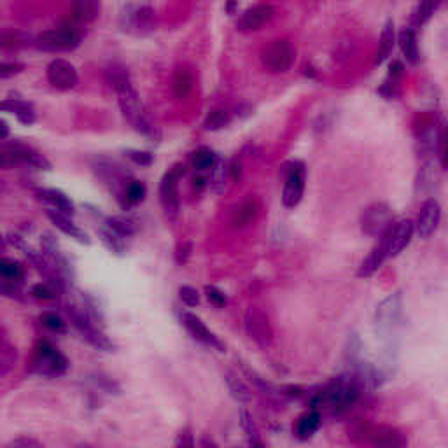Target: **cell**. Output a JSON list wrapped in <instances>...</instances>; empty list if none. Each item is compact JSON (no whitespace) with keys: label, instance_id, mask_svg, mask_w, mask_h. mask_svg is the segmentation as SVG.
Returning a JSON list of instances; mask_svg holds the SVG:
<instances>
[{"label":"cell","instance_id":"46","mask_svg":"<svg viewBox=\"0 0 448 448\" xmlns=\"http://www.w3.org/2000/svg\"><path fill=\"white\" fill-rule=\"evenodd\" d=\"M32 296L37 300H44V301H49V300H55L56 298V292L53 291L51 287H49L48 284H36L32 287Z\"/></svg>","mask_w":448,"mask_h":448},{"label":"cell","instance_id":"11","mask_svg":"<svg viewBox=\"0 0 448 448\" xmlns=\"http://www.w3.org/2000/svg\"><path fill=\"white\" fill-rule=\"evenodd\" d=\"M245 331L250 340L258 343L261 349H268L273 342L272 324L268 315L261 312L260 308H249L245 314Z\"/></svg>","mask_w":448,"mask_h":448},{"label":"cell","instance_id":"5","mask_svg":"<svg viewBox=\"0 0 448 448\" xmlns=\"http://www.w3.org/2000/svg\"><path fill=\"white\" fill-rule=\"evenodd\" d=\"M0 165L2 168H11L14 165H30L37 170H51V163L44 154L37 153L30 146L21 142H4L0 148Z\"/></svg>","mask_w":448,"mask_h":448},{"label":"cell","instance_id":"28","mask_svg":"<svg viewBox=\"0 0 448 448\" xmlns=\"http://www.w3.org/2000/svg\"><path fill=\"white\" fill-rule=\"evenodd\" d=\"M240 426L247 436L249 448H266L265 442H263V438H261L260 427H258V424L254 422L253 415H250L249 412H245V410L240 412Z\"/></svg>","mask_w":448,"mask_h":448},{"label":"cell","instance_id":"15","mask_svg":"<svg viewBox=\"0 0 448 448\" xmlns=\"http://www.w3.org/2000/svg\"><path fill=\"white\" fill-rule=\"evenodd\" d=\"M48 81L56 90H71L77 84L76 67L63 58H55L48 65Z\"/></svg>","mask_w":448,"mask_h":448},{"label":"cell","instance_id":"22","mask_svg":"<svg viewBox=\"0 0 448 448\" xmlns=\"http://www.w3.org/2000/svg\"><path fill=\"white\" fill-rule=\"evenodd\" d=\"M258 214H260V203H258V200L249 198L245 202H242L237 207V210L233 212L231 224H233V228H245L256 221Z\"/></svg>","mask_w":448,"mask_h":448},{"label":"cell","instance_id":"57","mask_svg":"<svg viewBox=\"0 0 448 448\" xmlns=\"http://www.w3.org/2000/svg\"><path fill=\"white\" fill-rule=\"evenodd\" d=\"M76 448H91V445H88V443H81V445H77Z\"/></svg>","mask_w":448,"mask_h":448},{"label":"cell","instance_id":"12","mask_svg":"<svg viewBox=\"0 0 448 448\" xmlns=\"http://www.w3.org/2000/svg\"><path fill=\"white\" fill-rule=\"evenodd\" d=\"M413 231H415V223L410 221V219H403V221L389 228L387 233L382 238L387 258H396L397 254L403 253L404 247L412 242Z\"/></svg>","mask_w":448,"mask_h":448},{"label":"cell","instance_id":"2","mask_svg":"<svg viewBox=\"0 0 448 448\" xmlns=\"http://www.w3.org/2000/svg\"><path fill=\"white\" fill-rule=\"evenodd\" d=\"M359 397V385L352 378L340 377L335 378L322 392L314 399V410L319 407L327 408V410H345L350 404H354Z\"/></svg>","mask_w":448,"mask_h":448},{"label":"cell","instance_id":"47","mask_svg":"<svg viewBox=\"0 0 448 448\" xmlns=\"http://www.w3.org/2000/svg\"><path fill=\"white\" fill-rule=\"evenodd\" d=\"M14 357H16L14 350L11 349L9 343L4 342L2 343V375H6L7 372H9L11 366L14 365Z\"/></svg>","mask_w":448,"mask_h":448},{"label":"cell","instance_id":"8","mask_svg":"<svg viewBox=\"0 0 448 448\" xmlns=\"http://www.w3.org/2000/svg\"><path fill=\"white\" fill-rule=\"evenodd\" d=\"M292 60H295V51H292V46L285 39H277L272 44L266 46L261 53L263 65L270 72H275V74L289 71Z\"/></svg>","mask_w":448,"mask_h":448},{"label":"cell","instance_id":"6","mask_svg":"<svg viewBox=\"0 0 448 448\" xmlns=\"http://www.w3.org/2000/svg\"><path fill=\"white\" fill-rule=\"evenodd\" d=\"M401 317H403V298H401V292H394L378 305L375 322L384 338H392V335H396V330L399 327Z\"/></svg>","mask_w":448,"mask_h":448},{"label":"cell","instance_id":"3","mask_svg":"<svg viewBox=\"0 0 448 448\" xmlns=\"http://www.w3.org/2000/svg\"><path fill=\"white\" fill-rule=\"evenodd\" d=\"M83 34L81 29L77 26L76 21L65 23V25L58 26V29L48 30V32H42L36 41L34 46L37 49L49 53H61V51H71L79 46Z\"/></svg>","mask_w":448,"mask_h":448},{"label":"cell","instance_id":"27","mask_svg":"<svg viewBox=\"0 0 448 448\" xmlns=\"http://www.w3.org/2000/svg\"><path fill=\"white\" fill-rule=\"evenodd\" d=\"M98 13L100 2H95V0H79V2H76L74 7H72V21H76L77 25H79V23L93 21V19L98 16Z\"/></svg>","mask_w":448,"mask_h":448},{"label":"cell","instance_id":"38","mask_svg":"<svg viewBox=\"0 0 448 448\" xmlns=\"http://www.w3.org/2000/svg\"><path fill=\"white\" fill-rule=\"evenodd\" d=\"M106 224L111 228V230H114L116 233L121 235V237H125V238L131 237V235H135V231H137V224L128 218H123V215H114V218H109L106 221Z\"/></svg>","mask_w":448,"mask_h":448},{"label":"cell","instance_id":"49","mask_svg":"<svg viewBox=\"0 0 448 448\" xmlns=\"http://www.w3.org/2000/svg\"><path fill=\"white\" fill-rule=\"evenodd\" d=\"M19 285L21 284H14V282L2 280V285H0V289H2V295L7 296V298L19 300L21 298V289H19Z\"/></svg>","mask_w":448,"mask_h":448},{"label":"cell","instance_id":"13","mask_svg":"<svg viewBox=\"0 0 448 448\" xmlns=\"http://www.w3.org/2000/svg\"><path fill=\"white\" fill-rule=\"evenodd\" d=\"M305 189V170L300 163H291V168L285 172V184L282 191V203L285 207H296L303 198Z\"/></svg>","mask_w":448,"mask_h":448},{"label":"cell","instance_id":"9","mask_svg":"<svg viewBox=\"0 0 448 448\" xmlns=\"http://www.w3.org/2000/svg\"><path fill=\"white\" fill-rule=\"evenodd\" d=\"M184 173V165L177 163L163 175L160 184V202L163 205L165 212L170 218H175L179 212V191H177V183L180 175Z\"/></svg>","mask_w":448,"mask_h":448},{"label":"cell","instance_id":"29","mask_svg":"<svg viewBox=\"0 0 448 448\" xmlns=\"http://www.w3.org/2000/svg\"><path fill=\"white\" fill-rule=\"evenodd\" d=\"M399 48L403 56L407 58L410 63H417L419 60V46H417V37H415V30L410 29V26H404L399 34Z\"/></svg>","mask_w":448,"mask_h":448},{"label":"cell","instance_id":"39","mask_svg":"<svg viewBox=\"0 0 448 448\" xmlns=\"http://www.w3.org/2000/svg\"><path fill=\"white\" fill-rule=\"evenodd\" d=\"M231 121V116L230 112H226L224 109H214L208 112V116L205 118V128L210 130V131H218L224 128V126L230 125Z\"/></svg>","mask_w":448,"mask_h":448},{"label":"cell","instance_id":"36","mask_svg":"<svg viewBox=\"0 0 448 448\" xmlns=\"http://www.w3.org/2000/svg\"><path fill=\"white\" fill-rule=\"evenodd\" d=\"M224 380H226L228 389H230L231 396H233L235 399L238 401V403H249L250 397H253V394H250L249 387L243 384V382L237 377V375L226 373L224 375Z\"/></svg>","mask_w":448,"mask_h":448},{"label":"cell","instance_id":"42","mask_svg":"<svg viewBox=\"0 0 448 448\" xmlns=\"http://www.w3.org/2000/svg\"><path fill=\"white\" fill-rule=\"evenodd\" d=\"M205 296L215 308H223L228 305L226 295H224L221 289L215 287V285H205Z\"/></svg>","mask_w":448,"mask_h":448},{"label":"cell","instance_id":"30","mask_svg":"<svg viewBox=\"0 0 448 448\" xmlns=\"http://www.w3.org/2000/svg\"><path fill=\"white\" fill-rule=\"evenodd\" d=\"M98 235H100V240H102L103 245H106L111 253L118 254V256H123V254L126 253L125 237H121V235L116 233L114 230H111L107 224H103V226L100 228Z\"/></svg>","mask_w":448,"mask_h":448},{"label":"cell","instance_id":"26","mask_svg":"<svg viewBox=\"0 0 448 448\" xmlns=\"http://www.w3.org/2000/svg\"><path fill=\"white\" fill-rule=\"evenodd\" d=\"M403 77V65L399 61H392L391 68H389V74L385 77L384 84L380 86L382 96H385L387 100L396 98L399 93V81Z\"/></svg>","mask_w":448,"mask_h":448},{"label":"cell","instance_id":"51","mask_svg":"<svg viewBox=\"0 0 448 448\" xmlns=\"http://www.w3.org/2000/svg\"><path fill=\"white\" fill-rule=\"evenodd\" d=\"M177 263H179V265H184V263H186L188 260H189V256H191V243H183V245L179 247V249H177Z\"/></svg>","mask_w":448,"mask_h":448},{"label":"cell","instance_id":"52","mask_svg":"<svg viewBox=\"0 0 448 448\" xmlns=\"http://www.w3.org/2000/svg\"><path fill=\"white\" fill-rule=\"evenodd\" d=\"M230 177L233 180H240L242 179V163L238 160L231 161V163H230Z\"/></svg>","mask_w":448,"mask_h":448},{"label":"cell","instance_id":"20","mask_svg":"<svg viewBox=\"0 0 448 448\" xmlns=\"http://www.w3.org/2000/svg\"><path fill=\"white\" fill-rule=\"evenodd\" d=\"M46 215H48V218L51 219V223L55 224V226L61 231V233L68 235V237L74 238V240H77L79 243H86V245H90V243H91L90 237H88V233H84V231L81 230V228L77 226V224H74V221H72V219L68 218V215L60 214V212L53 210V208H48V210H46Z\"/></svg>","mask_w":448,"mask_h":448},{"label":"cell","instance_id":"41","mask_svg":"<svg viewBox=\"0 0 448 448\" xmlns=\"http://www.w3.org/2000/svg\"><path fill=\"white\" fill-rule=\"evenodd\" d=\"M0 44L2 48H23V46L30 44V37L21 32H4L0 36Z\"/></svg>","mask_w":448,"mask_h":448},{"label":"cell","instance_id":"40","mask_svg":"<svg viewBox=\"0 0 448 448\" xmlns=\"http://www.w3.org/2000/svg\"><path fill=\"white\" fill-rule=\"evenodd\" d=\"M41 322L48 327L49 331L58 335H65L67 333V322L56 314V312H44L41 315Z\"/></svg>","mask_w":448,"mask_h":448},{"label":"cell","instance_id":"25","mask_svg":"<svg viewBox=\"0 0 448 448\" xmlns=\"http://www.w3.org/2000/svg\"><path fill=\"white\" fill-rule=\"evenodd\" d=\"M385 260H387V253H385L384 243H380V245L375 247L372 253L365 258V261L361 263V266H359V270H357V275L372 277L375 272H378V270L382 268V265H384Z\"/></svg>","mask_w":448,"mask_h":448},{"label":"cell","instance_id":"10","mask_svg":"<svg viewBox=\"0 0 448 448\" xmlns=\"http://www.w3.org/2000/svg\"><path fill=\"white\" fill-rule=\"evenodd\" d=\"M392 226V210L385 203H373L365 208L361 215V228L366 235L378 237L382 233H387Z\"/></svg>","mask_w":448,"mask_h":448},{"label":"cell","instance_id":"21","mask_svg":"<svg viewBox=\"0 0 448 448\" xmlns=\"http://www.w3.org/2000/svg\"><path fill=\"white\" fill-rule=\"evenodd\" d=\"M2 111L16 114L18 121H21L23 125H34L37 119L32 103L21 98H6L2 102Z\"/></svg>","mask_w":448,"mask_h":448},{"label":"cell","instance_id":"16","mask_svg":"<svg viewBox=\"0 0 448 448\" xmlns=\"http://www.w3.org/2000/svg\"><path fill=\"white\" fill-rule=\"evenodd\" d=\"M439 219H442V207L434 198L426 200L420 207L419 215H417L415 230L420 235V238H429L438 228Z\"/></svg>","mask_w":448,"mask_h":448},{"label":"cell","instance_id":"1","mask_svg":"<svg viewBox=\"0 0 448 448\" xmlns=\"http://www.w3.org/2000/svg\"><path fill=\"white\" fill-rule=\"evenodd\" d=\"M118 102L119 109H121L126 121L130 123L131 128L138 131L141 135H144V137L151 138V141H160L161 138L160 128L156 126L154 119L151 118L148 109H146V106L142 103L141 96H138V93L133 88H131V84L118 90Z\"/></svg>","mask_w":448,"mask_h":448},{"label":"cell","instance_id":"45","mask_svg":"<svg viewBox=\"0 0 448 448\" xmlns=\"http://www.w3.org/2000/svg\"><path fill=\"white\" fill-rule=\"evenodd\" d=\"M4 448H44L41 442H37L36 438H30V436H21V438L11 439Z\"/></svg>","mask_w":448,"mask_h":448},{"label":"cell","instance_id":"19","mask_svg":"<svg viewBox=\"0 0 448 448\" xmlns=\"http://www.w3.org/2000/svg\"><path fill=\"white\" fill-rule=\"evenodd\" d=\"M37 198L42 200V202H46L49 205V208H53V210L60 212V214H65L68 215V218H72V215L76 214V207H74V202H72L71 198H68L65 193L58 191V189H48V188H42V189H37Z\"/></svg>","mask_w":448,"mask_h":448},{"label":"cell","instance_id":"24","mask_svg":"<svg viewBox=\"0 0 448 448\" xmlns=\"http://www.w3.org/2000/svg\"><path fill=\"white\" fill-rule=\"evenodd\" d=\"M320 413L317 410H312L303 413L298 420H296V426H295V434L298 439H310L315 432L319 431L320 427Z\"/></svg>","mask_w":448,"mask_h":448},{"label":"cell","instance_id":"33","mask_svg":"<svg viewBox=\"0 0 448 448\" xmlns=\"http://www.w3.org/2000/svg\"><path fill=\"white\" fill-rule=\"evenodd\" d=\"M0 277H2V280L21 284L23 279H25V270H23L21 263L19 261L9 260V258H2V260H0Z\"/></svg>","mask_w":448,"mask_h":448},{"label":"cell","instance_id":"18","mask_svg":"<svg viewBox=\"0 0 448 448\" xmlns=\"http://www.w3.org/2000/svg\"><path fill=\"white\" fill-rule=\"evenodd\" d=\"M370 445L373 448H407L408 442L401 431L394 427H378L366 434Z\"/></svg>","mask_w":448,"mask_h":448},{"label":"cell","instance_id":"34","mask_svg":"<svg viewBox=\"0 0 448 448\" xmlns=\"http://www.w3.org/2000/svg\"><path fill=\"white\" fill-rule=\"evenodd\" d=\"M193 90V76L188 68H177L175 76H173V95L175 98L183 100L191 93Z\"/></svg>","mask_w":448,"mask_h":448},{"label":"cell","instance_id":"37","mask_svg":"<svg viewBox=\"0 0 448 448\" xmlns=\"http://www.w3.org/2000/svg\"><path fill=\"white\" fill-rule=\"evenodd\" d=\"M146 198V186L141 180H130L125 186V198H123V207L137 205L144 202Z\"/></svg>","mask_w":448,"mask_h":448},{"label":"cell","instance_id":"54","mask_svg":"<svg viewBox=\"0 0 448 448\" xmlns=\"http://www.w3.org/2000/svg\"><path fill=\"white\" fill-rule=\"evenodd\" d=\"M0 128H2V133H0V141H6L7 138V135H9V126H7V123L4 121H0Z\"/></svg>","mask_w":448,"mask_h":448},{"label":"cell","instance_id":"14","mask_svg":"<svg viewBox=\"0 0 448 448\" xmlns=\"http://www.w3.org/2000/svg\"><path fill=\"white\" fill-rule=\"evenodd\" d=\"M180 322H183V326L189 331V335L195 340H198L200 343L210 347V349L219 350V352H224V343L218 338V336L212 333V331L205 326V322L200 317H196L195 314L183 312V314H180Z\"/></svg>","mask_w":448,"mask_h":448},{"label":"cell","instance_id":"56","mask_svg":"<svg viewBox=\"0 0 448 448\" xmlns=\"http://www.w3.org/2000/svg\"><path fill=\"white\" fill-rule=\"evenodd\" d=\"M235 7H237V4H228V6H226V9H228V11H233V9H235Z\"/></svg>","mask_w":448,"mask_h":448},{"label":"cell","instance_id":"31","mask_svg":"<svg viewBox=\"0 0 448 448\" xmlns=\"http://www.w3.org/2000/svg\"><path fill=\"white\" fill-rule=\"evenodd\" d=\"M439 4L438 2H420L417 4L415 7H413L412 11V16H410V29L417 30L420 29V26L426 25L427 21H429L432 14H434V11L438 9Z\"/></svg>","mask_w":448,"mask_h":448},{"label":"cell","instance_id":"4","mask_svg":"<svg viewBox=\"0 0 448 448\" xmlns=\"http://www.w3.org/2000/svg\"><path fill=\"white\" fill-rule=\"evenodd\" d=\"M32 370L34 373L41 375V377L46 378H56L61 377L65 372L68 370V361L60 350L56 349L53 343L42 342L37 343L36 347V354H34V361H32Z\"/></svg>","mask_w":448,"mask_h":448},{"label":"cell","instance_id":"55","mask_svg":"<svg viewBox=\"0 0 448 448\" xmlns=\"http://www.w3.org/2000/svg\"><path fill=\"white\" fill-rule=\"evenodd\" d=\"M202 448H218V445L214 443V439L205 436V438H202Z\"/></svg>","mask_w":448,"mask_h":448},{"label":"cell","instance_id":"48","mask_svg":"<svg viewBox=\"0 0 448 448\" xmlns=\"http://www.w3.org/2000/svg\"><path fill=\"white\" fill-rule=\"evenodd\" d=\"M175 448H195V439H193V432L189 427H184V429L177 434Z\"/></svg>","mask_w":448,"mask_h":448},{"label":"cell","instance_id":"44","mask_svg":"<svg viewBox=\"0 0 448 448\" xmlns=\"http://www.w3.org/2000/svg\"><path fill=\"white\" fill-rule=\"evenodd\" d=\"M126 156L130 158L131 161H133L135 165H141V167H149V165H153V154L148 153V151H126Z\"/></svg>","mask_w":448,"mask_h":448},{"label":"cell","instance_id":"53","mask_svg":"<svg viewBox=\"0 0 448 448\" xmlns=\"http://www.w3.org/2000/svg\"><path fill=\"white\" fill-rule=\"evenodd\" d=\"M205 186H207V179L203 175H196L195 179H193V188H195L196 191H202Z\"/></svg>","mask_w":448,"mask_h":448},{"label":"cell","instance_id":"32","mask_svg":"<svg viewBox=\"0 0 448 448\" xmlns=\"http://www.w3.org/2000/svg\"><path fill=\"white\" fill-rule=\"evenodd\" d=\"M228 177H230V165H228L223 158H218V163L212 168L210 175V188L215 195L224 193V189L228 186Z\"/></svg>","mask_w":448,"mask_h":448},{"label":"cell","instance_id":"7","mask_svg":"<svg viewBox=\"0 0 448 448\" xmlns=\"http://www.w3.org/2000/svg\"><path fill=\"white\" fill-rule=\"evenodd\" d=\"M123 30L131 34H146L154 29V11L151 6L146 4H128L123 7L121 16Z\"/></svg>","mask_w":448,"mask_h":448},{"label":"cell","instance_id":"23","mask_svg":"<svg viewBox=\"0 0 448 448\" xmlns=\"http://www.w3.org/2000/svg\"><path fill=\"white\" fill-rule=\"evenodd\" d=\"M394 44H396V29H394L392 19H387L384 25V30L380 34V42H378L377 58H375V65H382L389 56H391Z\"/></svg>","mask_w":448,"mask_h":448},{"label":"cell","instance_id":"50","mask_svg":"<svg viewBox=\"0 0 448 448\" xmlns=\"http://www.w3.org/2000/svg\"><path fill=\"white\" fill-rule=\"evenodd\" d=\"M23 68L25 67H23L21 63H7V61H4V63L0 65V77H2V79H7V77L19 74Z\"/></svg>","mask_w":448,"mask_h":448},{"label":"cell","instance_id":"35","mask_svg":"<svg viewBox=\"0 0 448 448\" xmlns=\"http://www.w3.org/2000/svg\"><path fill=\"white\" fill-rule=\"evenodd\" d=\"M193 168L198 172H205V170H212L214 165L218 163V154L210 148H200L191 154Z\"/></svg>","mask_w":448,"mask_h":448},{"label":"cell","instance_id":"43","mask_svg":"<svg viewBox=\"0 0 448 448\" xmlns=\"http://www.w3.org/2000/svg\"><path fill=\"white\" fill-rule=\"evenodd\" d=\"M179 296L186 307H196V305H200L198 291L195 287H191V285H183L179 289Z\"/></svg>","mask_w":448,"mask_h":448},{"label":"cell","instance_id":"17","mask_svg":"<svg viewBox=\"0 0 448 448\" xmlns=\"http://www.w3.org/2000/svg\"><path fill=\"white\" fill-rule=\"evenodd\" d=\"M273 6L270 4H258L253 6L250 9H247L238 19V30L242 32H254V30H260L265 23H268L273 18Z\"/></svg>","mask_w":448,"mask_h":448}]
</instances>
